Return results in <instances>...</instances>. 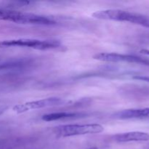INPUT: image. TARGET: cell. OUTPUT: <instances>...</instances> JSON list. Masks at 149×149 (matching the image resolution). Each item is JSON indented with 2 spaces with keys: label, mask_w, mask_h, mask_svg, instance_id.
Listing matches in <instances>:
<instances>
[{
  "label": "cell",
  "mask_w": 149,
  "mask_h": 149,
  "mask_svg": "<svg viewBox=\"0 0 149 149\" xmlns=\"http://www.w3.org/2000/svg\"><path fill=\"white\" fill-rule=\"evenodd\" d=\"M93 17L96 19L105 20L130 22L135 24L141 25L149 28V17L143 15L122 10H105L96 11L93 13Z\"/></svg>",
  "instance_id": "cell-1"
},
{
  "label": "cell",
  "mask_w": 149,
  "mask_h": 149,
  "mask_svg": "<svg viewBox=\"0 0 149 149\" xmlns=\"http://www.w3.org/2000/svg\"><path fill=\"white\" fill-rule=\"evenodd\" d=\"M0 20L19 24L53 25L55 22L47 17L29 13L0 10Z\"/></svg>",
  "instance_id": "cell-2"
},
{
  "label": "cell",
  "mask_w": 149,
  "mask_h": 149,
  "mask_svg": "<svg viewBox=\"0 0 149 149\" xmlns=\"http://www.w3.org/2000/svg\"><path fill=\"white\" fill-rule=\"evenodd\" d=\"M61 46V42L57 40H39L31 39H18L4 40L0 42V48L20 47L31 48L39 50L57 49Z\"/></svg>",
  "instance_id": "cell-3"
},
{
  "label": "cell",
  "mask_w": 149,
  "mask_h": 149,
  "mask_svg": "<svg viewBox=\"0 0 149 149\" xmlns=\"http://www.w3.org/2000/svg\"><path fill=\"white\" fill-rule=\"evenodd\" d=\"M103 130V127L99 124L60 125L54 128L53 130L57 136L61 138L77 136L87 134L100 133Z\"/></svg>",
  "instance_id": "cell-4"
},
{
  "label": "cell",
  "mask_w": 149,
  "mask_h": 149,
  "mask_svg": "<svg viewBox=\"0 0 149 149\" xmlns=\"http://www.w3.org/2000/svg\"><path fill=\"white\" fill-rule=\"evenodd\" d=\"M65 103L63 99L60 97H52L48 98L42 99L39 100H34V101L26 102V103H22V104L16 105L13 107V111L17 113H25L30 110H35V109H44V108L52 107V106H56L62 105Z\"/></svg>",
  "instance_id": "cell-5"
},
{
  "label": "cell",
  "mask_w": 149,
  "mask_h": 149,
  "mask_svg": "<svg viewBox=\"0 0 149 149\" xmlns=\"http://www.w3.org/2000/svg\"><path fill=\"white\" fill-rule=\"evenodd\" d=\"M95 60L104 62H127L149 65V60L132 55H125L115 52H100L93 56Z\"/></svg>",
  "instance_id": "cell-6"
},
{
  "label": "cell",
  "mask_w": 149,
  "mask_h": 149,
  "mask_svg": "<svg viewBox=\"0 0 149 149\" xmlns=\"http://www.w3.org/2000/svg\"><path fill=\"white\" fill-rule=\"evenodd\" d=\"M114 141L118 143L128 142H143L149 141V134L144 132H128L119 133L113 136Z\"/></svg>",
  "instance_id": "cell-7"
},
{
  "label": "cell",
  "mask_w": 149,
  "mask_h": 149,
  "mask_svg": "<svg viewBox=\"0 0 149 149\" xmlns=\"http://www.w3.org/2000/svg\"><path fill=\"white\" fill-rule=\"evenodd\" d=\"M149 116V107L142 109H131L120 111L112 115L113 118L117 119H132L147 117Z\"/></svg>",
  "instance_id": "cell-8"
},
{
  "label": "cell",
  "mask_w": 149,
  "mask_h": 149,
  "mask_svg": "<svg viewBox=\"0 0 149 149\" xmlns=\"http://www.w3.org/2000/svg\"><path fill=\"white\" fill-rule=\"evenodd\" d=\"M85 113H76V112H55V113H48L44 115L42 119L45 122H52V121L63 120V119H76L85 116Z\"/></svg>",
  "instance_id": "cell-9"
},
{
  "label": "cell",
  "mask_w": 149,
  "mask_h": 149,
  "mask_svg": "<svg viewBox=\"0 0 149 149\" xmlns=\"http://www.w3.org/2000/svg\"><path fill=\"white\" fill-rule=\"evenodd\" d=\"M26 64L27 63L23 61H12V62H7V63H0V71L20 68H22V67L25 66Z\"/></svg>",
  "instance_id": "cell-10"
},
{
  "label": "cell",
  "mask_w": 149,
  "mask_h": 149,
  "mask_svg": "<svg viewBox=\"0 0 149 149\" xmlns=\"http://www.w3.org/2000/svg\"><path fill=\"white\" fill-rule=\"evenodd\" d=\"M134 79L139 80V81H146V82L149 83V76H141V75H137L133 77Z\"/></svg>",
  "instance_id": "cell-11"
},
{
  "label": "cell",
  "mask_w": 149,
  "mask_h": 149,
  "mask_svg": "<svg viewBox=\"0 0 149 149\" xmlns=\"http://www.w3.org/2000/svg\"><path fill=\"white\" fill-rule=\"evenodd\" d=\"M7 107H4V106H3V107H0V115L2 114V113L7 110Z\"/></svg>",
  "instance_id": "cell-12"
}]
</instances>
